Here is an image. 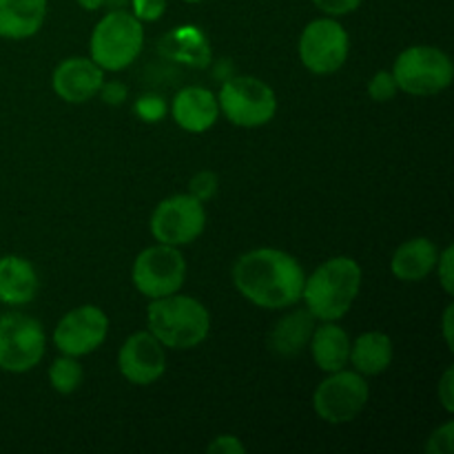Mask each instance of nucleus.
<instances>
[{"instance_id": "31", "label": "nucleus", "mask_w": 454, "mask_h": 454, "mask_svg": "<svg viewBox=\"0 0 454 454\" xmlns=\"http://www.w3.org/2000/svg\"><path fill=\"white\" fill-rule=\"evenodd\" d=\"M98 96L102 98V102H105V105H109V106H120V105H124V102H127V98H129V89H127V84L124 82H118V80H111V82H102V87H100V91H98Z\"/></svg>"}, {"instance_id": "11", "label": "nucleus", "mask_w": 454, "mask_h": 454, "mask_svg": "<svg viewBox=\"0 0 454 454\" xmlns=\"http://www.w3.org/2000/svg\"><path fill=\"white\" fill-rule=\"evenodd\" d=\"M149 229L155 242L177 248L189 247L207 229L204 202L191 193L171 195L153 208Z\"/></svg>"}, {"instance_id": "29", "label": "nucleus", "mask_w": 454, "mask_h": 454, "mask_svg": "<svg viewBox=\"0 0 454 454\" xmlns=\"http://www.w3.org/2000/svg\"><path fill=\"white\" fill-rule=\"evenodd\" d=\"M452 257H454V248L452 247H446L442 253H439L437 266H434V270H437L439 284H442V288H443V291H446V295H452V293H454Z\"/></svg>"}, {"instance_id": "13", "label": "nucleus", "mask_w": 454, "mask_h": 454, "mask_svg": "<svg viewBox=\"0 0 454 454\" xmlns=\"http://www.w3.org/2000/svg\"><path fill=\"white\" fill-rule=\"evenodd\" d=\"M118 368L133 386H151L167 372V348L149 331L133 333L118 353Z\"/></svg>"}, {"instance_id": "27", "label": "nucleus", "mask_w": 454, "mask_h": 454, "mask_svg": "<svg viewBox=\"0 0 454 454\" xmlns=\"http://www.w3.org/2000/svg\"><path fill=\"white\" fill-rule=\"evenodd\" d=\"M454 450V424L448 421L442 428L434 430L426 443V452L430 454H452Z\"/></svg>"}, {"instance_id": "12", "label": "nucleus", "mask_w": 454, "mask_h": 454, "mask_svg": "<svg viewBox=\"0 0 454 454\" xmlns=\"http://www.w3.org/2000/svg\"><path fill=\"white\" fill-rule=\"evenodd\" d=\"M109 335V317L100 306L82 304L71 309L53 328V344L62 355L87 357L96 353Z\"/></svg>"}, {"instance_id": "32", "label": "nucleus", "mask_w": 454, "mask_h": 454, "mask_svg": "<svg viewBox=\"0 0 454 454\" xmlns=\"http://www.w3.org/2000/svg\"><path fill=\"white\" fill-rule=\"evenodd\" d=\"M207 450L213 454H244L247 446L235 434H220V437H215L208 443Z\"/></svg>"}, {"instance_id": "3", "label": "nucleus", "mask_w": 454, "mask_h": 454, "mask_svg": "<svg viewBox=\"0 0 454 454\" xmlns=\"http://www.w3.org/2000/svg\"><path fill=\"white\" fill-rule=\"evenodd\" d=\"M146 331L173 350H189L202 344L211 333V313L191 295H173L151 300L146 309Z\"/></svg>"}, {"instance_id": "8", "label": "nucleus", "mask_w": 454, "mask_h": 454, "mask_svg": "<svg viewBox=\"0 0 454 454\" xmlns=\"http://www.w3.org/2000/svg\"><path fill=\"white\" fill-rule=\"evenodd\" d=\"M133 286L146 300L180 293L186 279V260L177 247L153 244L136 257L131 269Z\"/></svg>"}, {"instance_id": "1", "label": "nucleus", "mask_w": 454, "mask_h": 454, "mask_svg": "<svg viewBox=\"0 0 454 454\" xmlns=\"http://www.w3.org/2000/svg\"><path fill=\"white\" fill-rule=\"evenodd\" d=\"M304 282L300 262L279 248L248 251L233 266V284L239 295L266 310L293 309L301 301Z\"/></svg>"}, {"instance_id": "26", "label": "nucleus", "mask_w": 454, "mask_h": 454, "mask_svg": "<svg viewBox=\"0 0 454 454\" xmlns=\"http://www.w3.org/2000/svg\"><path fill=\"white\" fill-rule=\"evenodd\" d=\"M217 186H220V177L213 171H200L191 177L189 182V193L193 198H198L200 202H207L213 195L217 193Z\"/></svg>"}, {"instance_id": "24", "label": "nucleus", "mask_w": 454, "mask_h": 454, "mask_svg": "<svg viewBox=\"0 0 454 454\" xmlns=\"http://www.w3.org/2000/svg\"><path fill=\"white\" fill-rule=\"evenodd\" d=\"M399 93L393 71H377L368 82V96L375 102H390Z\"/></svg>"}, {"instance_id": "34", "label": "nucleus", "mask_w": 454, "mask_h": 454, "mask_svg": "<svg viewBox=\"0 0 454 454\" xmlns=\"http://www.w3.org/2000/svg\"><path fill=\"white\" fill-rule=\"evenodd\" d=\"M452 313H454V306L448 304L446 313H443V337H446V344L450 350H452Z\"/></svg>"}, {"instance_id": "23", "label": "nucleus", "mask_w": 454, "mask_h": 454, "mask_svg": "<svg viewBox=\"0 0 454 454\" xmlns=\"http://www.w3.org/2000/svg\"><path fill=\"white\" fill-rule=\"evenodd\" d=\"M84 380L82 366H80L78 357H69V355H62V357L53 359V364L49 366V384L56 393L60 395H71L80 388Z\"/></svg>"}, {"instance_id": "5", "label": "nucleus", "mask_w": 454, "mask_h": 454, "mask_svg": "<svg viewBox=\"0 0 454 454\" xmlns=\"http://www.w3.org/2000/svg\"><path fill=\"white\" fill-rule=\"evenodd\" d=\"M399 91L417 98L439 96L454 80V65L443 49L433 44H412L403 49L393 65Z\"/></svg>"}, {"instance_id": "4", "label": "nucleus", "mask_w": 454, "mask_h": 454, "mask_svg": "<svg viewBox=\"0 0 454 454\" xmlns=\"http://www.w3.org/2000/svg\"><path fill=\"white\" fill-rule=\"evenodd\" d=\"M145 47V27L127 9H109L96 22L89 40L91 60L102 71H124L137 60Z\"/></svg>"}, {"instance_id": "33", "label": "nucleus", "mask_w": 454, "mask_h": 454, "mask_svg": "<svg viewBox=\"0 0 454 454\" xmlns=\"http://www.w3.org/2000/svg\"><path fill=\"white\" fill-rule=\"evenodd\" d=\"M437 397L439 402H442L443 411L446 412H454V371L452 368H448L446 372H443L442 381H439L437 386Z\"/></svg>"}, {"instance_id": "9", "label": "nucleus", "mask_w": 454, "mask_h": 454, "mask_svg": "<svg viewBox=\"0 0 454 454\" xmlns=\"http://www.w3.org/2000/svg\"><path fill=\"white\" fill-rule=\"evenodd\" d=\"M47 335L38 319L22 313L0 317V371L22 375L43 362Z\"/></svg>"}, {"instance_id": "20", "label": "nucleus", "mask_w": 454, "mask_h": 454, "mask_svg": "<svg viewBox=\"0 0 454 454\" xmlns=\"http://www.w3.org/2000/svg\"><path fill=\"white\" fill-rule=\"evenodd\" d=\"M350 344L353 341H350L348 333L340 324L322 322L319 326H315L309 341V348L319 371H324L328 375V372H337L348 366Z\"/></svg>"}, {"instance_id": "22", "label": "nucleus", "mask_w": 454, "mask_h": 454, "mask_svg": "<svg viewBox=\"0 0 454 454\" xmlns=\"http://www.w3.org/2000/svg\"><path fill=\"white\" fill-rule=\"evenodd\" d=\"M162 51L171 60H177L189 67H198V69L211 65V44H208L207 34L195 25L176 27L162 40Z\"/></svg>"}, {"instance_id": "35", "label": "nucleus", "mask_w": 454, "mask_h": 454, "mask_svg": "<svg viewBox=\"0 0 454 454\" xmlns=\"http://www.w3.org/2000/svg\"><path fill=\"white\" fill-rule=\"evenodd\" d=\"M75 3L87 12H98L100 7H105V0H75Z\"/></svg>"}, {"instance_id": "6", "label": "nucleus", "mask_w": 454, "mask_h": 454, "mask_svg": "<svg viewBox=\"0 0 454 454\" xmlns=\"http://www.w3.org/2000/svg\"><path fill=\"white\" fill-rule=\"evenodd\" d=\"M220 115L242 129L269 124L278 114V96L264 80L255 75H231L217 93Z\"/></svg>"}, {"instance_id": "19", "label": "nucleus", "mask_w": 454, "mask_h": 454, "mask_svg": "<svg viewBox=\"0 0 454 454\" xmlns=\"http://www.w3.org/2000/svg\"><path fill=\"white\" fill-rule=\"evenodd\" d=\"M38 273L34 264L20 255L0 257V301L7 306H25L38 293Z\"/></svg>"}, {"instance_id": "2", "label": "nucleus", "mask_w": 454, "mask_h": 454, "mask_svg": "<svg viewBox=\"0 0 454 454\" xmlns=\"http://www.w3.org/2000/svg\"><path fill=\"white\" fill-rule=\"evenodd\" d=\"M362 266L353 257L337 255L306 275L301 301L317 322H340L362 291Z\"/></svg>"}, {"instance_id": "21", "label": "nucleus", "mask_w": 454, "mask_h": 454, "mask_svg": "<svg viewBox=\"0 0 454 454\" xmlns=\"http://www.w3.org/2000/svg\"><path fill=\"white\" fill-rule=\"evenodd\" d=\"M393 340L381 331L362 333L357 340L350 344V359L355 371L364 377L381 375L393 364Z\"/></svg>"}, {"instance_id": "17", "label": "nucleus", "mask_w": 454, "mask_h": 454, "mask_svg": "<svg viewBox=\"0 0 454 454\" xmlns=\"http://www.w3.org/2000/svg\"><path fill=\"white\" fill-rule=\"evenodd\" d=\"M47 20V0H0V38L27 40Z\"/></svg>"}, {"instance_id": "14", "label": "nucleus", "mask_w": 454, "mask_h": 454, "mask_svg": "<svg viewBox=\"0 0 454 454\" xmlns=\"http://www.w3.org/2000/svg\"><path fill=\"white\" fill-rule=\"evenodd\" d=\"M102 82H105V71L91 58L82 56L62 60L51 75L53 93L69 105H84L93 100Z\"/></svg>"}, {"instance_id": "7", "label": "nucleus", "mask_w": 454, "mask_h": 454, "mask_svg": "<svg viewBox=\"0 0 454 454\" xmlns=\"http://www.w3.org/2000/svg\"><path fill=\"white\" fill-rule=\"evenodd\" d=\"M371 399V388L366 384V377L357 371L328 372L324 381L313 393V408L322 421L331 426L350 424L357 419Z\"/></svg>"}, {"instance_id": "18", "label": "nucleus", "mask_w": 454, "mask_h": 454, "mask_svg": "<svg viewBox=\"0 0 454 454\" xmlns=\"http://www.w3.org/2000/svg\"><path fill=\"white\" fill-rule=\"evenodd\" d=\"M317 319L310 315V310L295 309L278 319L269 335V348L279 357H297L304 348H309L310 335H313Z\"/></svg>"}, {"instance_id": "30", "label": "nucleus", "mask_w": 454, "mask_h": 454, "mask_svg": "<svg viewBox=\"0 0 454 454\" xmlns=\"http://www.w3.org/2000/svg\"><path fill=\"white\" fill-rule=\"evenodd\" d=\"M362 3L364 0H313L315 7H317L324 16H331V18L348 16V13L357 12Z\"/></svg>"}, {"instance_id": "37", "label": "nucleus", "mask_w": 454, "mask_h": 454, "mask_svg": "<svg viewBox=\"0 0 454 454\" xmlns=\"http://www.w3.org/2000/svg\"><path fill=\"white\" fill-rule=\"evenodd\" d=\"M184 3H191V4H195V3H202V0H184Z\"/></svg>"}, {"instance_id": "15", "label": "nucleus", "mask_w": 454, "mask_h": 454, "mask_svg": "<svg viewBox=\"0 0 454 454\" xmlns=\"http://www.w3.org/2000/svg\"><path fill=\"white\" fill-rule=\"evenodd\" d=\"M171 118L189 133H207L220 118L217 96L204 87H184L173 96Z\"/></svg>"}, {"instance_id": "25", "label": "nucleus", "mask_w": 454, "mask_h": 454, "mask_svg": "<svg viewBox=\"0 0 454 454\" xmlns=\"http://www.w3.org/2000/svg\"><path fill=\"white\" fill-rule=\"evenodd\" d=\"M136 114L140 115V120L145 122H162L168 114V105L162 96H153V93H146L140 100L136 102Z\"/></svg>"}, {"instance_id": "36", "label": "nucleus", "mask_w": 454, "mask_h": 454, "mask_svg": "<svg viewBox=\"0 0 454 454\" xmlns=\"http://www.w3.org/2000/svg\"><path fill=\"white\" fill-rule=\"evenodd\" d=\"M129 4V0H105V7L109 9H124Z\"/></svg>"}, {"instance_id": "28", "label": "nucleus", "mask_w": 454, "mask_h": 454, "mask_svg": "<svg viewBox=\"0 0 454 454\" xmlns=\"http://www.w3.org/2000/svg\"><path fill=\"white\" fill-rule=\"evenodd\" d=\"M133 16L140 22H155L167 12V0H129Z\"/></svg>"}, {"instance_id": "10", "label": "nucleus", "mask_w": 454, "mask_h": 454, "mask_svg": "<svg viewBox=\"0 0 454 454\" xmlns=\"http://www.w3.org/2000/svg\"><path fill=\"white\" fill-rule=\"evenodd\" d=\"M350 53L348 31L335 18L310 20L300 35V60L310 74L331 75L346 65Z\"/></svg>"}, {"instance_id": "16", "label": "nucleus", "mask_w": 454, "mask_h": 454, "mask_svg": "<svg viewBox=\"0 0 454 454\" xmlns=\"http://www.w3.org/2000/svg\"><path fill=\"white\" fill-rule=\"evenodd\" d=\"M437 244L428 238H412L403 242L390 260V270L399 282H424L437 266Z\"/></svg>"}]
</instances>
